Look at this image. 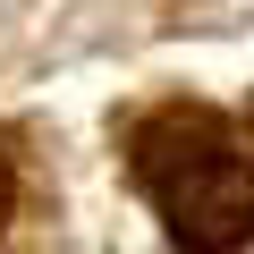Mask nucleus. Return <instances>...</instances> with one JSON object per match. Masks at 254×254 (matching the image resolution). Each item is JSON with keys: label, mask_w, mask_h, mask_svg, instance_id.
I'll list each match as a JSON object with an SVG mask.
<instances>
[{"label": "nucleus", "mask_w": 254, "mask_h": 254, "mask_svg": "<svg viewBox=\"0 0 254 254\" xmlns=\"http://www.w3.org/2000/svg\"><path fill=\"white\" fill-rule=\"evenodd\" d=\"M127 161L187 254H229L254 237V161L212 110H153L127 136Z\"/></svg>", "instance_id": "nucleus-1"}, {"label": "nucleus", "mask_w": 254, "mask_h": 254, "mask_svg": "<svg viewBox=\"0 0 254 254\" xmlns=\"http://www.w3.org/2000/svg\"><path fill=\"white\" fill-rule=\"evenodd\" d=\"M9 203H17V178H9V161H0V220H9Z\"/></svg>", "instance_id": "nucleus-2"}]
</instances>
